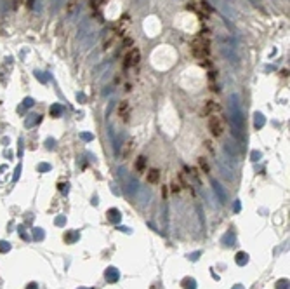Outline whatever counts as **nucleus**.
<instances>
[{
  "label": "nucleus",
  "mask_w": 290,
  "mask_h": 289,
  "mask_svg": "<svg viewBox=\"0 0 290 289\" xmlns=\"http://www.w3.org/2000/svg\"><path fill=\"white\" fill-rule=\"evenodd\" d=\"M207 51H209V42L207 40L198 38V40L193 42V52L196 56H203V54H207Z\"/></svg>",
  "instance_id": "nucleus-2"
},
{
  "label": "nucleus",
  "mask_w": 290,
  "mask_h": 289,
  "mask_svg": "<svg viewBox=\"0 0 290 289\" xmlns=\"http://www.w3.org/2000/svg\"><path fill=\"white\" fill-rule=\"evenodd\" d=\"M118 115H120L123 120L129 118V103L127 101H122L120 105H118Z\"/></svg>",
  "instance_id": "nucleus-5"
},
{
  "label": "nucleus",
  "mask_w": 290,
  "mask_h": 289,
  "mask_svg": "<svg viewBox=\"0 0 290 289\" xmlns=\"http://www.w3.org/2000/svg\"><path fill=\"white\" fill-rule=\"evenodd\" d=\"M144 164H146V159L144 157H139V160L136 162V169L137 171H143V169H144Z\"/></svg>",
  "instance_id": "nucleus-8"
},
{
  "label": "nucleus",
  "mask_w": 290,
  "mask_h": 289,
  "mask_svg": "<svg viewBox=\"0 0 290 289\" xmlns=\"http://www.w3.org/2000/svg\"><path fill=\"white\" fill-rule=\"evenodd\" d=\"M148 181L149 183H157L158 181V171L157 169H151V171L148 172Z\"/></svg>",
  "instance_id": "nucleus-7"
},
{
  "label": "nucleus",
  "mask_w": 290,
  "mask_h": 289,
  "mask_svg": "<svg viewBox=\"0 0 290 289\" xmlns=\"http://www.w3.org/2000/svg\"><path fill=\"white\" fill-rule=\"evenodd\" d=\"M209 127H210V131H212V134L221 136L222 132H224V120H222V117H219L217 113H215V115H210V118H209Z\"/></svg>",
  "instance_id": "nucleus-1"
},
{
  "label": "nucleus",
  "mask_w": 290,
  "mask_h": 289,
  "mask_svg": "<svg viewBox=\"0 0 290 289\" xmlns=\"http://www.w3.org/2000/svg\"><path fill=\"white\" fill-rule=\"evenodd\" d=\"M132 152H134V141L129 139V141L123 145V148H122V157H123V159H129L130 155H132Z\"/></svg>",
  "instance_id": "nucleus-4"
},
{
  "label": "nucleus",
  "mask_w": 290,
  "mask_h": 289,
  "mask_svg": "<svg viewBox=\"0 0 290 289\" xmlns=\"http://www.w3.org/2000/svg\"><path fill=\"white\" fill-rule=\"evenodd\" d=\"M125 61H127V63H125L127 66H132V65H136V63L139 61V51H137V49H132L129 54H127V57H125Z\"/></svg>",
  "instance_id": "nucleus-3"
},
{
  "label": "nucleus",
  "mask_w": 290,
  "mask_h": 289,
  "mask_svg": "<svg viewBox=\"0 0 290 289\" xmlns=\"http://www.w3.org/2000/svg\"><path fill=\"white\" fill-rule=\"evenodd\" d=\"M217 112H219V106H215L212 101H210L209 105H207V108L203 110V113H205V115H210V113H212V115H215Z\"/></svg>",
  "instance_id": "nucleus-6"
}]
</instances>
